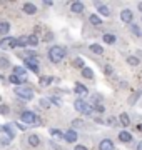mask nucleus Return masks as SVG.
Here are the masks:
<instances>
[{"instance_id": "18", "label": "nucleus", "mask_w": 142, "mask_h": 150, "mask_svg": "<svg viewBox=\"0 0 142 150\" xmlns=\"http://www.w3.org/2000/svg\"><path fill=\"white\" fill-rule=\"evenodd\" d=\"M9 30H10V23L9 22H0V33L2 35H7Z\"/></svg>"}, {"instance_id": "41", "label": "nucleus", "mask_w": 142, "mask_h": 150, "mask_svg": "<svg viewBox=\"0 0 142 150\" xmlns=\"http://www.w3.org/2000/svg\"><path fill=\"white\" fill-rule=\"evenodd\" d=\"M137 150H142V142H139V144H137Z\"/></svg>"}, {"instance_id": "17", "label": "nucleus", "mask_w": 142, "mask_h": 150, "mask_svg": "<svg viewBox=\"0 0 142 150\" xmlns=\"http://www.w3.org/2000/svg\"><path fill=\"white\" fill-rule=\"evenodd\" d=\"M95 5L99 7V12H100V13H102V15H104V17H109V15H110V10H109V7L102 5V4H100V2H97V4H95Z\"/></svg>"}, {"instance_id": "4", "label": "nucleus", "mask_w": 142, "mask_h": 150, "mask_svg": "<svg viewBox=\"0 0 142 150\" xmlns=\"http://www.w3.org/2000/svg\"><path fill=\"white\" fill-rule=\"evenodd\" d=\"M13 92H15V95L18 97V98H22V100H32L33 98L32 88H27V87H17Z\"/></svg>"}, {"instance_id": "39", "label": "nucleus", "mask_w": 142, "mask_h": 150, "mask_svg": "<svg viewBox=\"0 0 142 150\" xmlns=\"http://www.w3.org/2000/svg\"><path fill=\"white\" fill-rule=\"evenodd\" d=\"M105 72H107V74H112V67H110V65H107V67H105Z\"/></svg>"}, {"instance_id": "16", "label": "nucleus", "mask_w": 142, "mask_h": 150, "mask_svg": "<svg viewBox=\"0 0 142 150\" xmlns=\"http://www.w3.org/2000/svg\"><path fill=\"white\" fill-rule=\"evenodd\" d=\"M2 129H4V132L7 134V137H9V139H10V140L13 139V132H12V130H13V125H12V123H5Z\"/></svg>"}, {"instance_id": "30", "label": "nucleus", "mask_w": 142, "mask_h": 150, "mask_svg": "<svg viewBox=\"0 0 142 150\" xmlns=\"http://www.w3.org/2000/svg\"><path fill=\"white\" fill-rule=\"evenodd\" d=\"M25 45H28L27 37H18L17 38V47H25Z\"/></svg>"}, {"instance_id": "42", "label": "nucleus", "mask_w": 142, "mask_h": 150, "mask_svg": "<svg viewBox=\"0 0 142 150\" xmlns=\"http://www.w3.org/2000/svg\"><path fill=\"white\" fill-rule=\"evenodd\" d=\"M137 129H139V130L142 132V123H139V125H137Z\"/></svg>"}, {"instance_id": "2", "label": "nucleus", "mask_w": 142, "mask_h": 150, "mask_svg": "<svg viewBox=\"0 0 142 150\" xmlns=\"http://www.w3.org/2000/svg\"><path fill=\"white\" fill-rule=\"evenodd\" d=\"M20 118H22V123H25V125H40L38 117L33 112H28V110L20 113Z\"/></svg>"}, {"instance_id": "5", "label": "nucleus", "mask_w": 142, "mask_h": 150, "mask_svg": "<svg viewBox=\"0 0 142 150\" xmlns=\"http://www.w3.org/2000/svg\"><path fill=\"white\" fill-rule=\"evenodd\" d=\"M17 47V38L15 37H5L0 40V48L2 50H9V48H15Z\"/></svg>"}, {"instance_id": "40", "label": "nucleus", "mask_w": 142, "mask_h": 150, "mask_svg": "<svg viewBox=\"0 0 142 150\" xmlns=\"http://www.w3.org/2000/svg\"><path fill=\"white\" fill-rule=\"evenodd\" d=\"M0 112H2V113H7V108H5V107H0Z\"/></svg>"}, {"instance_id": "36", "label": "nucleus", "mask_w": 142, "mask_h": 150, "mask_svg": "<svg viewBox=\"0 0 142 150\" xmlns=\"http://www.w3.org/2000/svg\"><path fill=\"white\" fill-rule=\"evenodd\" d=\"M50 100H52V102H54L55 105H59V107L62 105V100H60V98H57V97H54V98H50Z\"/></svg>"}, {"instance_id": "27", "label": "nucleus", "mask_w": 142, "mask_h": 150, "mask_svg": "<svg viewBox=\"0 0 142 150\" xmlns=\"http://www.w3.org/2000/svg\"><path fill=\"white\" fill-rule=\"evenodd\" d=\"M50 134H52V137H54V139H57V140H62V139H64L62 132H60V130H57V129H52V130H50Z\"/></svg>"}, {"instance_id": "43", "label": "nucleus", "mask_w": 142, "mask_h": 150, "mask_svg": "<svg viewBox=\"0 0 142 150\" xmlns=\"http://www.w3.org/2000/svg\"><path fill=\"white\" fill-rule=\"evenodd\" d=\"M139 10L142 12V2H139Z\"/></svg>"}, {"instance_id": "29", "label": "nucleus", "mask_w": 142, "mask_h": 150, "mask_svg": "<svg viewBox=\"0 0 142 150\" xmlns=\"http://www.w3.org/2000/svg\"><path fill=\"white\" fill-rule=\"evenodd\" d=\"M82 75L85 77V79H94V72L90 69H85V67L82 69Z\"/></svg>"}, {"instance_id": "3", "label": "nucleus", "mask_w": 142, "mask_h": 150, "mask_svg": "<svg viewBox=\"0 0 142 150\" xmlns=\"http://www.w3.org/2000/svg\"><path fill=\"white\" fill-rule=\"evenodd\" d=\"M74 107H75L77 112L80 113H85V115H89V113H92L94 107L90 105L89 102H85V100H82V98H79V100H75V103H74Z\"/></svg>"}, {"instance_id": "38", "label": "nucleus", "mask_w": 142, "mask_h": 150, "mask_svg": "<svg viewBox=\"0 0 142 150\" xmlns=\"http://www.w3.org/2000/svg\"><path fill=\"white\" fill-rule=\"evenodd\" d=\"M75 150H89L85 145H75Z\"/></svg>"}, {"instance_id": "15", "label": "nucleus", "mask_w": 142, "mask_h": 150, "mask_svg": "<svg viewBox=\"0 0 142 150\" xmlns=\"http://www.w3.org/2000/svg\"><path fill=\"white\" fill-rule=\"evenodd\" d=\"M13 75L20 77V79H27V72H25L23 67H15V69H13Z\"/></svg>"}, {"instance_id": "33", "label": "nucleus", "mask_w": 142, "mask_h": 150, "mask_svg": "<svg viewBox=\"0 0 142 150\" xmlns=\"http://www.w3.org/2000/svg\"><path fill=\"white\" fill-rule=\"evenodd\" d=\"M9 65H10L9 59H5V57H0V69H7Z\"/></svg>"}, {"instance_id": "13", "label": "nucleus", "mask_w": 142, "mask_h": 150, "mask_svg": "<svg viewBox=\"0 0 142 150\" xmlns=\"http://www.w3.org/2000/svg\"><path fill=\"white\" fill-rule=\"evenodd\" d=\"M89 50H90L92 54H95V55H102L104 54V48H102V45H99V43H92V45L89 47Z\"/></svg>"}, {"instance_id": "1", "label": "nucleus", "mask_w": 142, "mask_h": 150, "mask_svg": "<svg viewBox=\"0 0 142 150\" xmlns=\"http://www.w3.org/2000/svg\"><path fill=\"white\" fill-rule=\"evenodd\" d=\"M64 57H65V48H64V47L54 45V47L49 50V59H50L52 64H60Z\"/></svg>"}, {"instance_id": "19", "label": "nucleus", "mask_w": 142, "mask_h": 150, "mask_svg": "<svg viewBox=\"0 0 142 150\" xmlns=\"http://www.w3.org/2000/svg\"><path fill=\"white\" fill-rule=\"evenodd\" d=\"M90 105H99V103H102V97L99 95V93H94L92 97H90Z\"/></svg>"}, {"instance_id": "37", "label": "nucleus", "mask_w": 142, "mask_h": 150, "mask_svg": "<svg viewBox=\"0 0 142 150\" xmlns=\"http://www.w3.org/2000/svg\"><path fill=\"white\" fill-rule=\"evenodd\" d=\"M15 125L18 127V129H22V130H25V129H27V125H25V123H22V122H17Z\"/></svg>"}, {"instance_id": "9", "label": "nucleus", "mask_w": 142, "mask_h": 150, "mask_svg": "<svg viewBox=\"0 0 142 150\" xmlns=\"http://www.w3.org/2000/svg\"><path fill=\"white\" fill-rule=\"evenodd\" d=\"M99 150H114V142L109 139H104L99 144Z\"/></svg>"}, {"instance_id": "10", "label": "nucleus", "mask_w": 142, "mask_h": 150, "mask_svg": "<svg viewBox=\"0 0 142 150\" xmlns=\"http://www.w3.org/2000/svg\"><path fill=\"white\" fill-rule=\"evenodd\" d=\"M9 82H10V83H13V85H23V83L27 82V79H20V77H17V75L12 74L10 77H9Z\"/></svg>"}, {"instance_id": "12", "label": "nucleus", "mask_w": 142, "mask_h": 150, "mask_svg": "<svg viewBox=\"0 0 142 150\" xmlns=\"http://www.w3.org/2000/svg\"><path fill=\"white\" fill-rule=\"evenodd\" d=\"M70 10L74 12V13H82L84 12V4L82 2H74L70 5Z\"/></svg>"}, {"instance_id": "24", "label": "nucleus", "mask_w": 142, "mask_h": 150, "mask_svg": "<svg viewBox=\"0 0 142 150\" xmlns=\"http://www.w3.org/2000/svg\"><path fill=\"white\" fill-rule=\"evenodd\" d=\"M75 92H77V93H80V95H85V93H89V90L82 85V83H75Z\"/></svg>"}, {"instance_id": "31", "label": "nucleus", "mask_w": 142, "mask_h": 150, "mask_svg": "<svg viewBox=\"0 0 142 150\" xmlns=\"http://www.w3.org/2000/svg\"><path fill=\"white\" fill-rule=\"evenodd\" d=\"M74 67H75V69H84V60L80 59V57H77V59L74 60Z\"/></svg>"}, {"instance_id": "34", "label": "nucleus", "mask_w": 142, "mask_h": 150, "mask_svg": "<svg viewBox=\"0 0 142 150\" xmlns=\"http://www.w3.org/2000/svg\"><path fill=\"white\" fill-rule=\"evenodd\" d=\"M50 103H52V100H50V98H42V100H40V105H42L44 108H49Z\"/></svg>"}, {"instance_id": "26", "label": "nucleus", "mask_w": 142, "mask_h": 150, "mask_svg": "<svg viewBox=\"0 0 142 150\" xmlns=\"http://www.w3.org/2000/svg\"><path fill=\"white\" fill-rule=\"evenodd\" d=\"M27 42L28 45H32V47H37V43H38V37L33 33V35H30V37H27Z\"/></svg>"}, {"instance_id": "25", "label": "nucleus", "mask_w": 142, "mask_h": 150, "mask_svg": "<svg viewBox=\"0 0 142 150\" xmlns=\"http://www.w3.org/2000/svg\"><path fill=\"white\" fill-rule=\"evenodd\" d=\"M131 32L134 33V35H137V37H142V30L139 28V25H136V23H131Z\"/></svg>"}, {"instance_id": "11", "label": "nucleus", "mask_w": 142, "mask_h": 150, "mask_svg": "<svg viewBox=\"0 0 142 150\" xmlns=\"http://www.w3.org/2000/svg\"><path fill=\"white\" fill-rule=\"evenodd\" d=\"M23 12H25L27 15H33V13L37 12V7L33 5V4H30V2H27V4H23Z\"/></svg>"}, {"instance_id": "7", "label": "nucleus", "mask_w": 142, "mask_h": 150, "mask_svg": "<svg viewBox=\"0 0 142 150\" xmlns=\"http://www.w3.org/2000/svg\"><path fill=\"white\" fill-rule=\"evenodd\" d=\"M77 139H79V135H77L75 130H65L64 132V140L69 142V144H75Z\"/></svg>"}, {"instance_id": "6", "label": "nucleus", "mask_w": 142, "mask_h": 150, "mask_svg": "<svg viewBox=\"0 0 142 150\" xmlns=\"http://www.w3.org/2000/svg\"><path fill=\"white\" fill-rule=\"evenodd\" d=\"M23 62H25V65H27L28 70H32V72H35V74H38V62L35 57H32V55H27L25 59H23Z\"/></svg>"}, {"instance_id": "20", "label": "nucleus", "mask_w": 142, "mask_h": 150, "mask_svg": "<svg viewBox=\"0 0 142 150\" xmlns=\"http://www.w3.org/2000/svg\"><path fill=\"white\" fill-rule=\"evenodd\" d=\"M28 144H30V147H38L40 145V139H38L37 135H30L28 137Z\"/></svg>"}, {"instance_id": "21", "label": "nucleus", "mask_w": 142, "mask_h": 150, "mask_svg": "<svg viewBox=\"0 0 142 150\" xmlns=\"http://www.w3.org/2000/svg\"><path fill=\"white\" fill-rule=\"evenodd\" d=\"M52 80H54V77H42V79L38 80V83L42 87H49L50 83H52Z\"/></svg>"}, {"instance_id": "22", "label": "nucleus", "mask_w": 142, "mask_h": 150, "mask_svg": "<svg viewBox=\"0 0 142 150\" xmlns=\"http://www.w3.org/2000/svg\"><path fill=\"white\" fill-rule=\"evenodd\" d=\"M102 40H104L105 43H114L115 40H117V38H115V35H112V33H104Z\"/></svg>"}, {"instance_id": "8", "label": "nucleus", "mask_w": 142, "mask_h": 150, "mask_svg": "<svg viewBox=\"0 0 142 150\" xmlns=\"http://www.w3.org/2000/svg\"><path fill=\"white\" fill-rule=\"evenodd\" d=\"M132 12L129 10V8H124V10L120 12V18H122V22L124 23H132Z\"/></svg>"}, {"instance_id": "23", "label": "nucleus", "mask_w": 142, "mask_h": 150, "mask_svg": "<svg viewBox=\"0 0 142 150\" xmlns=\"http://www.w3.org/2000/svg\"><path fill=\"white\" fill-rule=\"evenodd\" d=\"M89 22L92 23V25H102V18L97 15H90L89 17Z\"/></svg>"}, {"instance_id": "35", "label": "nucleus", "mask_w": 142, "mask_h": 150, "mask_svg": "<svg viewBox=\"0 0 142 150\" xmlns=\"http://www.w3.org/2000/svg\"><path fill=\"white\" fill-rule=\"evenodd\" d=\"M94 110H95V112H100V113H104L105 107L102 105V103H99V105H94Z\"/></svg>"}, {"instance_id": "32", "label": "nucleus", "mask_w": 142, "mask_h": 150, "mask_svg": "<svg viewBox=\"0 0 142 150\" xmlns=\"http://www.w3.org/2000/svg\"><path fill=\"white\" fill-rule=\"evenodd\" d=\"M127 64L132 65V67H136V65H139V59L137 57H127Z\"/></svg>"}, {"instance_id": "14", "label": "nucleus", "mask_w": 142, "mask_h": 150, "mask_svg": "<svg viewBox=\"0 0 142 150\" xmlns=\"http://www.w3.org/2000/svg\"><path fill=\"white\" fill-rule=\"evenodd\" d=\"M119 140L124 142V144H129L132 140V135L129 134V132H119Z\"/></svg>"}, {"instance_id": "28", "label": "nucleus", "mask_w": 142, "mask_h": 150, "mask_svg": "<svg viewBox=\"0 0 142 150\" xmlns=\"http://www.w3.org/2000/svg\"><path fill=\"white\" fill-rule=\"evenodd\" d=\"M120 123H122V125H129V123H131V118H129V115H127V113H122V115H120Z\"/></svg>"}]
</instances>
